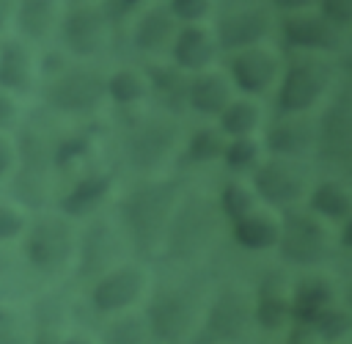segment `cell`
I'll return each instance as SVG.
<instances>
[{
    "mask_svg": "<svg viewBox=\"0 0 352 344\" xmlns=\"http://www.w3.org/2000/svg\"><path fill=\"white\" fill-rule=\"evenodd\" d=\"M176 209V187L173 182H154L138 187L121 206V220L129 231L132 245L140 253H148L170 226Z\"/></svg>",
    "mask_w": 352,
    "mask_h": 344,
    "instance_id": "obj_1",
    "label": "cell"
},
{
    "mask_svg": "<svg viewBox=\"0 0 352 344\" xmlns=\"http://www.w3.org/2000/svg\"><path fill=\"white\" fill-rule=\"evenodd\" d=\"M143 319L160 344H182L198 330V303L184 289H162L148 300Z\"/></svg>",
    "mask_w": 352,
    "mask_h": 344,
    "instance_id": "obj_2",
    "label": "cell"
},
{
    "mask_svg": "<svg viewBox=\"0 0 352 344\" xmlns=\"http://www.w3.org/2000/svg\"><path fill=\"white\" fill-rule=\"evenodd\" d=\"M250 322H253V300L248 297V292L236 286H223L209 303L204 322L195 330V341L198 344L239 341L248 333Z\"/></svg>",
    "mask_w": 352,
    "mask_h": 344,
    "instance_id": "obj_3",
    "label": "cell"
},
{
    "mask_svg": "<svg viewBox=\"0 0 352 344\" xmlns=\"http://www.w3.org/2000/svg\"><path fill=\"white\" fill-rule=\"evenodd\" d=\"M278 245L283 259L300 267H316L327 259L330 253V239L324 226L308 215V212H289L286 220L280 223Z\"/></svg>",
    "mask_w": 352,
    "mask_h": 344,
    "instance_id": "obj_4",
    "label": "cell"
},
{
    "mask_svg": "<svg viewBox=\"0 0 352 344\" xmlns=\"http://www.w3.org/2000/svg\"><path fill=\"white\" fill-rule=\"evenodd\" d=\"M212 234H214L212 206L204 198H192L182 204V209H173L170 226L165 231V242L170 256H195L206 248Z\"/></svg>",
    "mask_w": 352,
    "mask_h": 344,
    "instance_id": "obj_5",
    "label": "cell"
},
{
    "mask_svg": "<svg viewBox=\"0 0 352 344\" xmlns=\"http://www.w3.org/2000/svg\"><path fill=\"white\" fill-rule=\"evenodd\" d=\"M74 253V239L60 217H41L25 237V256L41 272H58Z\"/></svg>",
    "mask_w": 352,
    "mask_h": 344,
    "instance_id": "obj_6",
    "label": "cell"
},
{
    "mask_svg": "<svg viewBox=\"0 0 352 344\" xmlns=\"http://www.w3.org/2000/svg\"><path fill=\"white\" fill-rule=\"evenodd\" d=\"M148 286V275L140 264H121L99 275L91 289V303L102 314H121L132 308Z\"/></svg>",
    "mask_w": 352,
    "mask_h": 344,
    "instance_id": "obj_7",
    "label": "cell"
},
{
    "mask_svg": "<svg viewBox=\"0 0 352 344\" xmlns=\"http://www.w3.org/2000/svg\"><path fill=\"white\" fill-rule=\"evenodd\" d=\"M327 83H330V72L322 61L302 58V61L292 63V69L286 72V80L280 85V96H278L280 110L286 116H297V113L308 110L322 96Z\"/></svg>",
    "mask_w": 352,
    "mask_h": 344,
    "instance_id": "obj_8",
    "label": "cell"
},
{
    "mask_svg": "<svg viewBox=\"0 0 352 344\" xmlns=\"http://www.w3.org/2000/svg\"><path fill=\"white\" fill-rule=\"evenodd\" d=\"M253 182H256V193L275 206H292L305 195V173L300 171L297 162L286 157L261 162Z\"/></svg>",
    "mask_w": 352,
    "mask_h": 344,
    "instance_id": "obj_9",
    "label": "cell"
},
{
    "mask_svg": "<svg viewBox=\"0 0 352 344\" xmlns=\"http://www.w3.org/2000/svg\"><path fill=\"white\" fill-rule=\"evenodd\" d=\"M253 319L264 330H280L292 319V292L280 275H267L253 300Z\"/></svg>",
    "mask_w": 352,
    "mask_h": 344,
    "instance_id": "obj_10",
    "label": "cell"
},
{
    "mask_svg": "<svg viewBox=\"0 0 352 344\" xmlns=\"http://www.w3.org/2000/svg\"><path fill=\"white\" fill-rule=\"evenodd\" d=\"M102 91L104 83L96 77V72H69L52 85L50 99L60 110H88L99 102Z\"/></svg>",
    "mask_w": 352,
    "mask_h": 344,
    "instance_id": "obj_11",
    "label": "cell"
},
{
    "mask_svg": "<svg viewBox=\"0 0 352 344\" xmlns=\"http://www.w3.org/2000/svg\"><path fill=\"white\" fill-rule=\"evenodd\" d=\"M270 17L264 11L248 8V11H234L217 25V44L228 50H245L253 47L261 36H267Z\"/></svg>",
    "mask_w": 352,
    "mask_h": 344,
    "instance_id": "obj_12",
    "label": "cell"
},
{
    "mask_svg": "<svg viewBox=\"0 0 352 344\" xmlns=\"http://www.w3.org/2000/svg\"><path fill=\"white\" fill-rule=\"evenodd\" d=\"M338 28L316 14H294L283 22V39L302 50H330L338 44Z\"/></svg>",
    "mask_w": 352,
    "mask_h": 344,
    "instance_id": "obj_13",
    "label": "cell"
},
{
    "mask_svg": "<svg viewBox=\"0 0 352 344\" xmlns=\"http://www.w3.org/2000/svg\"><path fill=\"white\" fill-rule=\"evenodd\" d=\"M231 72H234V80L242 91L256 94L272 83V77L278 72V61L261 47H245L231 61Z\"/></svg>",
    "mask_w": 352,
    "mask_h": 344,
    "instance_id": "obj_14",
    "label": "cell"
},
{
    "mask_svg": "<svg viewBox=\"0 0 352 344\" xmlns=\"http://www.w3.org/2000/svg\"><path fill=\"white\" fill-rule=\"evenodd\" d=\"M352 124H349V105L346 99H338L322 121V135H319V146L322 154L327 160L336 162H346L349 160V149H352Z\"/></svg>",
    "mask_w": 352,
    "mask_h": 344,
    "instance_id": "obj_15",
    "label": "cell"
},
{
    "mask_svg": "<svg viewBox=\"0 0 352 344\" xmlns=\"http://www.w3.org/2000/svg\"><path fill=\"white\" fill-rule=\"evenodd\" d=\"M104 39V14L96 8H77L63 22V41L80 52L91 55Z\"/></svg>",
    "mask_w": 352,
    "mask_h": 344,
    "instance_id": "obj_16",
    "label": "cell"
},
{
    "mask_svg": "<svg viewBox=\"0 0 352 344\" xmlns=\"http://www.w3.org/2000/svg\"><path fill=\"white\" fill-rule=\"evenodd\" d=\"M330 305H333V286L319 275H311V278L300 281L297 289L292 292V316L302 327H308Z\"/></svg>",
    "mask_w": 352,
    "mask_h": 344,
    "instance_id": "obj_17",
    "label": "cell"
},
{
    "mask_svg": "<svg viewBox=\"0 0 352 344\" xmlns=\"http://www.w3.org/2000/svg\"><path fill=\"white\" fill-rule=\"evenodd\" d=\"M113 250H116V239L107 231L104 223H96L88 228L82 248H80V275H104L107 270H113Z\"/></svg>",
    "mask_w": 352,
    "mask_h": 344,
    "instance_id": "obj_18",
    "label": "cell"
},
{
    "mask_svg": "<svg viewBox=\"0 0 352 344\" xmlns=\"http://www.w3.org/2000/svg\"><path fill=\"white\" fill-rule=\"evenodd\" d=\"M170 140H173V127H168V124H146L135 135H129V157L140 168L154 165V162H160L165 157V151L170 149Z\"/></svg>",
    "mask_w": 352,
    "mask_h": 344,
    "instance_id": "obj_19",
    "label": "cell"
},
{
    "mask_svg": "<svg viewBox=\"0 0 352 344\" xmlns=\"http://www.w3.org/2000/svg\"><path fill=\"white\" fill-rule=\"evenodd\" d=\"M278 234H280V223L272 215H264L256 209L234 223V239L248 250H264L278 245Z\"/></svg>",
    "mask_w": 352,
    "mask_h": 344,
    "instance_id": "obj_20",
    "label": "cell"
},
{
    "mask_svg": "<svg viewBox=\"0 0 352 344\" xmlns=\"http://www.w3.org/2000/svg\"><path fill=\"white\" fill-rule=\"evenodd\" d=\"M187 99H190V105H192L195 110H201V113H206V116H214V113H223L226 105L231 102V88H228V83H226L220 74L204 72V74H198V77L190 83Z\"/></svg>",
    "mask_w": 352,
    "mask_h": 344,
    "instance_id": "obj_21",
    "label": "cell"
},
{
    "mask_svg": "<svg viewBox=\"0 0 352 344\" xmlns=\"http://www.w3.org/2000/svg\"><path fill=\"white\" fill-rule=\"evenodd\" d=\"M214 55V41L204 28H184L173 41V58L182 69H204Z\"/></svg>",
    "mask_w": 352,
    "mask_h": 344,
    "instance_id": "obj_22",
    "label": "cell"
},
{
    "mask_svg": "<svg viewBox=\"0 0 352 344\" xmlns=\"http://www.w3.org/2000/svg\"><path fill=\"white\" fill-rule=\"evenodd\" d=\"M267 146H270V151H275L278 157H286V160L294 157V154H302L311 146V127H308V121H302L297 116L280 118L270 129Z\"/></svg>",
    "mask_w": 352,
    "mask_h": 344,
    "instance_id": "obj_23",
    "label": "cell"
},
{
    "mask_svg": "<svg viewBox=\"0 0 352 344\" xmlns=\"http://www.w3.org/2000/svg\"><path fill=\"white\" fill-rule=\"evenodd\" d=\"M311 209L327 220H346L352 209L349 190L341 182H322L311 193Z\"/></svg>",
    "mask_w": 352,
    "mask_h": 344,
    "instance_id": "obj_24",
    "label": "cell"
},
{
    "mask_svg": "<svg viewBox=\"0 0 352 344\" xmlns=\"http://www.w3.org/2000/svg\"><path fill=\"white\" fill-rule=\"evenodd\" d=\"M107 193V176H88L82 182H77L66 195H63V212L69 215H85L88 209H94Z\"/></svg>",
    "mask_w": 352,
    "mask_h": 344,
    "instance_id": "obj_25",
    "label": "cell"
},
{
    "mask_svg": "<svg viewBox=\"0 0 352 344\" xmlns=\"http://www.w3.org/2000/svg\"><path fill=\"white\" fill-rule=\"evenodd\" d=\"M30 83V63H28V55L25 50L16 44V41H8L3 50H0V85L3 88H25Z\"/></svg>",
    "mask_w": 352,
    "mask_h": 344,
    "instance_id": "obj_26",
    "label": "cell"
},
{
    "mask_svg": "<svg viewBox=\"0 0 352 344\" xmlns=\"http://www.w3.org/2000/svg\"><path fill=\"white\" fill-rule=\"evenodd\" d=\"M170 36H173V17H170V11L157 8V11L146 14V19L138 25L135 41H138V47H143V50H157V47H162Z\"/></svg>",
    "mask_w": 352,
    "mask_h": 344,
    "instance_id": "obj_27",
    "label": "cell"
},
{
    "mask_svg": "<svg viewBox=\"0 0 352 344\" xmlns=\"http://www.w3.org/2000/svg\"><path fill=\"white\" fill-rule=\"evenodd\" d=\"M308 327H311V333H314V336H319V338H324V341L336 344V341H341V338H346V336H349L352 319H349V314H346V311H341V308L330 305V308H327V311H322V314H319Z\"/></svg>",
    "mask_w": 352,
    "mask_h": 344,
    "instance_id": "obj_28",
    "label": "cell"
},
{
    "mask_svg": "<svg viewBox=\"0 0 352 344\" xmlns=\"http://www.w3.org/2000/svg\"><path fill=\"white\" fill-rule=\"evenodd\" d=\"M148 338L151 336L143 316H118L116 322L107 325L102 344H146Z\"/></svg>",
    "mask_w": 352,
    "mask_h": 344,
    "instance_id": "obj_29",
    "label": "cell"
},
{
    "mask_svg": "<svg viewBox=\"0 0 352 344\" xmlns=\"http://www.w3.org/2000/svg\"><path fill=\"white\" fill-rule=\"evenodd\" d=\"M220 121H223V132L234 138H248L258 121V113L250 102H228Z\"/></svg>",
    "mask_w": 352,
    "mask_h": 344,
    "instance_id": "obj_30",
    "label": "cell"
},
{
    "mask_svg": "<svg viewBox=\"0 0 352 344\" xmlns=\"http://www.w3.org/2000/svg\"><path fill=\"white\" fill-rule=\"evenodd\" d=\"M52 22V0H22L19 28L28 36H44Z\"/></svg>",
    "mask_w": 352,
    "mask_h": 344,
    "instance_id": "obj_31",
    "label": "cell"
},
{
    "mask_svg": "<svg viewBox=\"0 0 352 344\" xmlns=\"http://www.w3.org/2000/svg\"><path fill=\"white\" fill-rule=\"evenodd\" d=\"M220 209H223L226 217H231V220L236 223V220H242L245 215H250V212L256 209V198H253V193H250L245 184L231 182V184H226L223 193H220Z\"/></svg>",
    "mask_w": 352,
    "mask_h": 344,
    "instance_id": "obj_32",
    "label": "cell"
},
{
    "mask_svg": "<svg viewBox=\"0 0 352 344\" xmlns=\"http://www.w3.org/2000/svg\"><path fill=\"white\" fill-rule=\"evenodd\" d=\"M0 344H30V322L8 305H0Z\"/></svg>",
    "mask_w": 352,
    "mask_h": 344,
    "instance_id": "obj_33",
    "label": "cell"
},
{
    "mask_svg": "<svg viewBox=\"0 0 352 344\" xmlns=\"http://www.w3.org/2000/svg\"><path fill=\"white\" fill-rule=\"evenodd\" d=\"M104 88H107L110 96H113L116 102H121V105L135 102V99H140V94H143V83H140L138 72H132V69L116 72V74L104 83Z\"/></svg>",
    "mask_w": 352,
    "mask_h": 344,
    "instance_id": "obj_34",
    "label": "cell"
},
{
    "mask_svg": "<svg viewBox=\"0 0 352 344\" xmlns=\"http://www.w3.org/2000/svg\"><path fill=\"white\" fill-rule=\"evenodd\" d=\"M226 143H223V135L214 132V129H198L190 140V157L198 160V162H209V160H217L223 154Z\"/></svg>",
    "mask_w": 352,
    "mask_h": 344,
    "instance_id": "obj_35",
    "label": "cell"
},
{
    "mask_svg": "<svg viewBox=\"0 0 352 344\" xmlns=\"http://www.w3.org/2000/svg\"><path fill=\"white\" fill-rule=\"evenodd\" d=\"M223 157H226L228 168L245 171V168H250V165L258 160V146H256L250 138H236V140H231V143L223 149Z\"/></svg>",
    "mask_w": 352,
    "mask_h": 344,
    "instance_id": "obj_36",
    "label": "cell"
},
{
    "mask_svg": "<svg viewBox=\"0 0 352 344\" xmlns=\"http://www.w3.org/2000/svg\"><path fill=\"white\" fill-rule=\"evenodd\" d=\"M25 231V217L19 209L0 204V239H14Z\"/></svg>",
    "mask_w": 352,
    "mask_h": 344,
    "instance_id": "obj_37",
    "label": "cell"
},
{
    "mask_svg": "<svg viewBox=\"0 0 352 344\" xmlns=\"http://www.w3.org/2000/svg\"><path fill=\"white\" fill-rule=\"evenodd\" d=\"M322 11H324L322 17L341 30L352 19V0H322Z\"/></svg>",
    "mask_w": 352,
    "mask_h": 344,
    "instance_id": "obj_38",
    "label": "cell"
},
{
    "mask_svg": "<svg viewBox=\"0 0 352 344\" xmlns=\"http://www.w3.org/2000/svg\"><path fill=\"white\" fill-rule=\"evenodd\" d=\"M209 3L206 0H170V17H179V19H201L206 14Z\"/></svg>",
    "mask_w": 352,
    "mask_h": 344,
    "instance_id": "obj_39",
    "label": "cell"
},
{
    "mask_svg": "<svg viewBox=\"0 0 352 344\" xmlns=\"http://www.w3.org/2000/svg\"><path fill=\"white\" fill-rule=\"evenodd\" d=\"M14 102L6 96V94H0V127H8L11 121H14Z\"/></svg>",
    "mask_w": 352,
    "mask_h": 344,
    "instance_id": "obj_40",
    "label": "cell"
},
{
    "mask_svg": "<svg viewBox=\"0 0 352 344\" xmlns=\"http://www.w3.org/2000/svg\"><path fill=\"white\" fill-rule=\"evenodd\" d=\"M11 157H14V154H11V146H8V143L0 138V176L8 171V165H11Z\"/></svg>",
    "mask_w": 352,
    "mask_h": 344,
    "instance_id": "obj_41",
    "label": "cell"
},
{
    "mask_svg": "<svg viewBox=\"0 0 352 344\" xmlns=\"http://www.w3.org/2000/svg\"><path fill=\"white\" fill-rule=\"evenodd\" d=\"M280 8H289V11H300V8H305V6H311V3H316V0H275Z\"/></svg>",
    "mask_w": 352,
    "mask_h": 344,
    "instance_id": "obj_42",
    "label": "cell"
},
{
    "mask_svg": "<svg viewBox=\"0 0 352 344\" xmlns=\"http://www.w3.org/2000/svg\"><path fill=\"white\" fill-rule=\"evenodd\" d=\"M60 344H96V341L91 336H85V333H72V336H63Z\"/></svg>",
    "mask_w": 352,
    "mask_h": 344,
    "instance_id": "obj_43",
    "label": "cell"
},
{
    "mask_svg": "<svg viewBox=\"0 0 352 344\" xmlns=\"http://www.w3.org/2000/svg\"><path fill=\"white\" fill-rule=\"evenodd\" d=\"M3 19H6V3L0 0V25H3Z\"/></svg>",
    "mask_w": 352,
    "mask_h": 344,
    "instance_id": "obj_44",
    "label": "cell"
}]
</instances>
